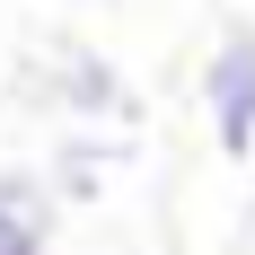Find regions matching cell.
<instances>
[{
  "label": "cell",
  "instance_id": "3957f363",
  "mask_svg": "<svg viewBox=\"0 0 255 255\" xmlns=\"http://www.w3.org/2000/svg\"><path fill=\"white\" fill-rule=\"evenodd\" d=\"M62 185L44 167H0V255H44L62 238Z\"/></svg>",
  "mask_w": 255,
  "mask_h": 255
},
{
  "label": "cell",
  "instance_id": "7a4b0ae2",
  "mask_svg": "<svg viewBox=\"0 0 255 255\" xmlns=\"http://www.w3.org/2000/svg\"><path fill=\"white\" fill-rule=\"evenodd\" d=\"M44 97L62 106V124H115V132L141 124V97H132L124 62H115V53H97V44L53 53V88H44Z\"/></svg>",
  "mask_w": 255,
  "mask_h": 255
},
{
  "label": "cell",
  "instance_id": "277c9868",
  "mask_svg": "<svg viewBox=\"0 0 255 255\" xmlns=\"http://www.w3.org/2000/svg\"><path fill=\"white\" fill-rule=\"evenodd\" d=\"M115 158H124L115 124H62V141H53V167H44V176L62 185V203H97Z\"/></svg>",
  "mask_w": 255,
  "mask_h": 255
},
{
  "label": "cell",
  "instance_id": "5b68a950",
  "mask_svg": "<svg viewBox=\"0 0 255 255\" xmlns=\"http://www.w3.org/2000/svg\"><path fill=\"white\" fill-rule=\"evenodd\" d=\"M247 203H255V158H247Z\"/></svg>",
  "mask_w": 255,
  "mask_h": 255
},
{
  "label": "cell",
  "instance_id": "6da1fadb",
  "mask_svg": "<svg viewBox=\"0 0 255 255\" xmlns=\"http://www.w3.org/2000/svg\"><path fill=\"white\" fill-rule=\"evenodd\" d=\"M194 97H203L211 150H220V158H255V26H247V18L220 26V44L203 53Z\"/></svg>",
  "mask_w": 255,
  "mask_h": 255
},
{
  "label": "cell",
  "instance_id": "8992f818",
  "mask_svg": "<svg viewBox=\"0 0 255 255\" xmlns=\"http://www.w3.org/2000/svg\"><path fill=\"white\" fill-rule=\"evenodd\" d=\"M97 9H115V0H97Z\"/></svg>",
  "mask_w": 255,
  "mask_h": 255
}]
</instances>
